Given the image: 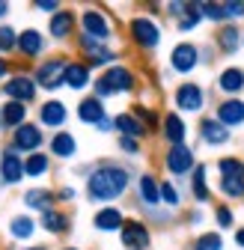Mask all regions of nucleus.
Segmentation results:
<instances>
[{"instance_id": "1", "label": "nucleus", "mask_w": 244, "mask_h": 250, "mask_svg": "<svg viewBox=\"0 0 244 250\" xmlns=\"http://www.w3.org/2000/svg\"><path fill=\"white\" fill-rule=\"evenodd\" d=\"M131 170L122 164H99L86 176V197L93 203H113L128 191Z\"/></svg>"}, {"instance_id": "2", "label": "nucleus", "mask_w": 244, "mask_h": 250, "mask_svg": "<svg viewBox=\"0 0 244 250\" xmlns=\"http://www.w3.org/2000/svg\"><path fill=\"white\" fill-rule=\"evenodd\" d=\"M134 72L128 66H107L99 78H96V99H110V96H125L134 89Z\"/></svg>"}, {"instance_id": "3", "label": "nucleus", "mask_w": 244, "mask_h": 250, "mask_svg": "<svg viewBox=\"0 0 244 250\" xmlns=\"http://www.w3.org/2000/svg\"><path fill=\"white\" fill-rule=\"evenodd\" d=\"M66 57H48L42 60L39 66L33 69V81H36V89H45V92H57L63 86V75H66Z\"/></svg>"}, {"instance_id": "4", "label": "nucleus", "mask_w": 244, "mask_h": 250, "mask_svg": "<svg viewBox=\"0 0 244 250\" xmlns=\"http://www.w3.org/2000/svg\"><path fill=\"white\" fill-rule=\"evenodd\" d=\"M0 92L6 96V102H18V104H30V102H36V81L30 72H12L3 86H0Z\"/></svg>"}, {"instance_id": "5", "label": "nucleus", "mask_w": 244, "mask_h": 250, "mask_svg": "<svg viewBox=\"0 0 244 250\" xmlns=\"http://www.w3.org/2000/svg\"><path fill=\"white\" fill-rule=\"evenodd\" d=\"M128 33H131V42L143 51H155L161 45V27L152 21L149 15H137L128 21Z\"/></svg>"}, {"instance_id": "6", "label": "nucleus", "mask_w": 244, "mask_h": 250, "mask_svg": "<svg viewBox=\"0 0 244 250\" xmlns=\"http://www.w3.org/2000/svg\"><path fill=\"white\" fill-rule=\"evenodd\" d=\"M42 143H45V134H42V125L39 122H24L12 131V149L18 155H33V152H42Z\"/></svg>"}, {"instance_id": "7", "label": "nucleus", "mask_w": 244, "mask_h": 250, "mask_svg": "<svg viewBox=\"0 0 244 250\" xmlns=\"http://www.w3.org/2000/svg\"><path fill=\"white\" fill-rule=\"evenodd\" d=\"M78 51L83 54V62L89 69L93 66H110V62L116 60V51L113 48H107V42H99V39H93V36H78Z\"/></svg>"}, {"instance_id": "8", "label": "nucleus", "mask_w": 244, "mask_h": 250, "mask_svg": "<svg viewBox=\"0 0 244 250\" xmlns=\"http://www.w3.org/2000/svg\"><path fill=\"white\" fill-rule=\"evenodd\" d=\"M45 33L42 30H36V27H27V30H21L18 33V42H15V54L21 57V60H39L42 54H45Z\"/></svg>"}, {"instance_id": "9", "label": "nucleus", "mask_w": 244, "mask_h": 250, "mask_svg": "<svg viewBox=\"0 0 244 250\" xmlns=\"http://www.w3.org/2000/svg\"><path fill=\"white\" fill-rule=\"evenodd\" d=\"M164 167L173 173V176H188L197 161H194V149L188 143H179V146H170L167 155H164Z\"/></svg>"}, {"instance_id": "10", "label": "nucleus", "mask_w": 244, "mask_h": 250, "mask_svg": "<svg viewBox=\"0 0 244 250\" xmlns=\"http://www.w3.org/2000/svg\"><path fill=\"white\" fill-rule=\"evenodd\" d=\"M0 182H3V188L24 182V158L12 146H3V152H0Z\"/></svg>"}, {"instance_id": "11", "label": "nucleus", "mask_w": 244, "mask_h": 250, "mask_svg": "<svg viewBox=\"0 0 244 250\" xmlns=\"http://www.w3.org/2000/svg\"><path fill=\"white\" fill-rule=\"evenodd\" d=\"M119 238H122L125 250H149V244H152V232L143 221H125L119 229Z\"/></svg>"}, {"instance_id": "12", "label": "nucleus", "mask_w": 244, "mask_h": 250, "mask_svg": "<svg viewBox=\"0 0 244 250\" xmlns=\"http://www.w3.org/2000/svg\"><path fill=\"white\" fill-rule=\"evenodd\" d=\"M78 21H81L83 36H93V39H99V42L110 39V33H113V24H110V18H107L104 12H99V9H86V12H83Z\"/></svg>"}, {"instance_id": "13", "label": "nucleus", "mask_w": 244, "mask_h": 250, "mask_svg": "<svg viewBox=\"0 0 244 250\" xmlns=\"http://www.w3.org/2000/svg\"><path fill=\"white\" fill-rule=\"evenodd\" d=\"M170 66H173V72H179V75L194 72V69L200 66V48H197L194 42H179V45L173 48V54H170Z\"/></svg>"}, {"instance_id": "14", "label": "nucleus", "mask_w": 244, "mask_h": 250, "mask_svg": "<svg viewBox=\"0 0 244 250\" xmlns=\"http://www.w3.org/2000/svg\"><path fill=\"white\" fill-rule=\"evenodd\" d=\"M66 119H69V110H66V104L60 102V99H48V102L39 104V125H42V128L63 131Z\"/></svg>"}, {"instance_id": "15", "label": "nucleus", "mask_w": 244, "mask_h": 250, "mask_svg": "<svg viewBox=\"0 0 244 250\" xmlns=\"http://www.w3.org/2000/svg\"><path fill=\"white\" fill-rule=\"evenodd\" d=\"M75 24H78V15H75L72 9H60V12H54L51 21H48V36H51L54 42H66V39H72V33H75Z\"/></svg>"}, {"instance_id": "16", "label": "nucleus", "mask_w": 244, "mask_h": 250, "mask_svg": "<svg viewBox=\"0 0 244 250\" xmlns=\"http://www.w3.org/2000/svg\"><path fill=\"white\" fill-rule=\"evenodd\" d=\"M173 99H176V107H179V110L197 113V110H203V104H205V92H203L200 83H182V86L176 89Z\"/></svg>"}, {"instance_id": "17", "label": "nucleus", "mask_w": 244, "mask_h": 250, "mask_svg": "<svg viewBox=\"0 0 244 250\" xmlns=\"http://www.w3.org/2000/svg\"><path fill=\"white\" fill-rule=\"evenodd\" d=\"M89 81H93V72H89V66H86L83 60H69V62H66L63 86H69V89L81 92V89H86V86H89Z\"/></svg>"}, {"instance_id": "18", "label": "nucleus", "mask_w": 244, "mask_h": 250, "mask_svg": "<svg viewBox=\"0 0 244 250\" xmlns=\"http://www.w3.org/2000/svg\"><path fill=\"white\" fill-rule=\"evenodd\" d=\"M21 203H24V208H33V211L42 214L48 208H57V194L48 191V188H42V185H36V188H30V191H24Z\"/></svg>"}, {"instance_id": "19", "label": "nucleus", "mask_w": 244, "mask_h": 250, "mask_svg": "<svg viewBox=\"0 0 244 250\" xmlns=\"http://www.w3.org/2000/svg\"><path fill=\"white\" fill-rule=\"evenodd\" d=\"M113 131H119V137H131V140H143L146 134H149V128L131 113V110H125V113H119L116 119H113Z\"/></svg>"}, {"instance_id": "20", "label": "nucleus", "mask_w": 244, "mask_h": 250, "mask_svg": "<svg viewBox=\"0 0 244 250\" xmlns=\"http://www.w3.org/2000/svg\"><path fill=\"white\" fill-rule=\"evenodd\" d=\"M24 122H27V104H18V102L0 104V131H15Z\"/></svg>"}, {"instance_id": "21", "label": "nucleus", "mask_w": 244, "mask_h": 250, "mask_svg": "<svg viewBox=\"0 0 244 250\" xmlns=\"http://www.w3.org/2000/svg\"><path fill=\"white\" fill-rule=\"evenodd\" d=\"M200 137L208 146H224V143H229V128L221 125L215 116H205V119H200Z\"/></svg>"}, {"instance_id": "22", "label": "nucleus", "mask_w": 244, "mask_h": 250, "mask_svg": "<svg viewBox=\"0 0 244 250\" xmlns=\"http://www.w3.org/2000/svg\"><path fill=\"white\" fill-rule=\"evenodd\" d=\"M39 227L45 232H51V235H66L69 227H72V221H69V214L63 208H48V211L39 214Z\"/></svg>"}, {"instance_id": "23", "label": "nucleus", "mask_w": 244, "mask_h": 250, "mask_svg": "<svg viewBox=\"0 0 244 250\" xmlns=\"http://www.w3.org/2000/svg\"><path fill=\"white\" fill-rule=\"evenodd\" d=\"M221 125L232 128V125H244V102L241 99H226L218 104V116H215Z\"/></svg>"}, {"instance_id": "24", "label": "nucleus", "mask_w": 244, "mask_h": 250, "mask_svg": "<svg viewBox=\"0 0 244 250\" xmlns=\"http://www.w3.org/2000/svg\"><path fill=\"white\" fill-rule=\"evenodd\" d=\"M122 224H125V217H122V211H119V208H113V206L99 208V211H96V217H93V227H96L99 232H119V229H122Z\"/></svg>"}, {"instance_id": "25", "label": "nucleus", "mask_w": 244, "mask_h": 250, "mask_svg": "<svg viewBox=\"0 0 244 250\" xmlns=\"http://www.w3.org/2000/svg\"><path fill=\"white\" fill-rule=\"evenodd\" d=\"M161 131H164V140L170 146H179V143H185V137H188V125H185V119H182L179 113H167Z\"/></svg>"}, {"instance_id": "26", "label": "nucleus", "mask_w": 244, "mask_h": 250, "mask_svg": "<svg viewBox=\"0 0 244 250\" xmlns=\"http://www.w3.org/2000/svg\"><path fill=\"white\" fill-rule=\"evenodd\" d=\"M137 194H140L143 206L155 208V206L161 203V182L152 176V173H143V176H140V182H137Z\"/></svg>"}, {"instance_id": "27", "label": "nucleus", "mask_w": 244, "mask_h": 250, "mask_svg": "<svg viewBox=\"0 0 244 250\" xmlns=\"http://www.w3.org/2000/svg\"><path fill=\"white\" fill-rule=\"evenodd\" d=\"M218 89L224 92V96H238V92L244 89V69L238 66H229L218 75Z\"/></svg>"}, {"instance_id": "28", "label": "nucleus", "mask_w": 244, "mask_h": 250, "mask_svg": "<svg viewBox=\"0 0 244 250\" xmlns=\"http://www.w3.org/2000/svg\"><path fill=\"white\" fill-rule=\"evenodd\" d=\"M104 116V102H99L96 96H83L81 104H78V119L83 125H99Z\"/></svg>"}, {"instance_id": "29", "label": "nucleus", "mask_w": 244, "mask_h": 250, "mask_svg": "<svg viewBox=\"0 0 244 250\" xmlns=\"http://www.w3.org/2000/svg\"><path fill=\"white\" fill-rule=\"evenodd\" d=\"M48 173H51V158L45 152L24 155V179H42Z\"/></svg>"}, {"instance_id": "30", "label": "nucleus", "mask_w": 244, "mask_h": 250, "mask_svg": "<svg viewBox=\"0 0 244 250\" xmlns=\"http://www.w3.org/2000/svg\"><path fill=\"white\" fill-rule=\"evenodd\" d=\"M48 146H51V155H54V158H72V155L78 152V140H75V134H69V131H57Z\"/></svg>"}, {"instance_id": "31", "label": "nucleus", "mask_w": 244, "mask_h": 250, "mask_svg": "<svg viewBox=\"0 0 244 250\" xmlns=\"http://www.w3.org/2000/svg\"><path fill=\"white\" fill-rule=\"evenodd\" d=\"M33 232H36V221L30 214H15L12 221H9V235L18 238V241H27Z\"/></svg>"}, {"instance_id": "32", "label": "nucleus", "mask_w": 244, "mask_h": 250, "mask_svg": "<svg viewBox=\"0 0 244 250\" xmlns=\"http://www.w3.org/2000/svg\"><path fill=\"white\" fill-rule=\"evenodd\" d=\"M191 191H194V200H200V203H205L211 197L208 185H205V164H197L191 170Z\"/></svg>"}, {"instance_id": "33", "label": "nucleus", "mask_w": 244, "mask_h": 250, "mask_svg": "<svg viewBox=\"0 0 244 250\" xmlns=\"http://www.w3.org/2000/svg\"><path fill=\"white\" fill-rule=\"evenodd\" d=\"M238 42H241V30H238L235 24H224V27L218 30V45H221V51L232 54V51L238 48Z\"/></svg>"}, {"instance_id": "34", "label": "nucleus", "mask_w": 244, "mask_h": 250, "mask_svg": "<svg viewBox=\"0 0 244 250\" xmlns=\"http://www.w3.org/2000/svg\"><path fill=\"white\" fill-rule=\"evenodd\" d=\"M218 173H221V179H244V161H238V158H221L218 161Z\"/></svg>"}, {"instance_id": "35", "label": "nucleus", "mask_w": 244, "mask_h": 250, "mask_svg": "<svg viewBox=\"0 0 244 250\" xmlns=\"http://www.w3.org/2000/svg\"><path fill=\"white\" fill-rule=\"evenodd\" d=\"M15 42H18V30L9 24H0V57H9L15 51Z\"/></svg>"}, {"instance_id": "36", "label": "nucleus", "mask_w": 244, "mask_h": 250, "mask_svg": "<svg viewBox=\"0 0 244 250\" xmlns=\"http://www.w3.org/2000/svg\"><path fill=\"white\" fill-rule=\"evenodd\" d=\"M194 250H224V238L221 232H203L194 238Z\"/></svg>"}, {"instance_id": "37", "label": "nucleus", "mask_w": 244, "mask_h": 250, "mask_svg": "<svg viewBox=\"0 0 244 250\" xmlns=\"http://www.w3.org/2000/svg\"><path fill=\"white\" fill-rule=\"evenodd\" d=\"M197 12H200V18H205V21H226V12H224V3H197Z\"/></svg>"}, {"instance_id": "38", "label": "nucleus", "mask_w": 244, "mask_h": 250, "mask_svg": "<svg viewBox=\"0 0 244 250\" xmlns=\"http://www.w3.org/2000/svg\"><path fill=\"white\" fill-rule=\"evenodd\" d=\"M221 194H224L226 200L244 197V179H221Z\"/></svg>"}, {"instance_id": "39", "label": "nucleus", "mask_w": 244, "mask_h": 250, "mask_svg": "<svg viewBox=\"0 0 244 250\" xmlns=\"http://www.w3.org/2000/svg\"><path fill=\"white\" fill-rule=\"evenodd\" d=\"M200 21L203 18L197 12V3H185V12H182V18H179V30H194Z\"/></svg>"}, {"instance_id": "40", "label": "nucleus", "mask_w": 244, "mask_h": 250, "mask_svg": "<svg viewBox=\"0 0 244 250\" xmlns=\"http://www.w3.org/2000/svg\"><path fill=\"white\" fill-rule=\"evenodd\" d=\"M131 113H134V116H137V119H140V122L146 125L149 131H152V128H155V125H158V113H155V110H149V107H134Z\"/></svg>"}, {"instance_id": "41", "label": "nucleus", "mask_w": 244, "mask_h": 250, "mask_svg": "<svg viewBox=\"0 0 244 250\" xmlns=\"http://www.w3.org/2000/svg\"><path fill=\"white\" fill-rule=\"evenodd\" d=\"M161 200L167 203V206H179V191H176V185L173 182H161Z\"/></svg>"}, {"instance_id": "42", "label": "nucleus", "mask_w": 244, "mask_h": 250, "mask_svg": "<svg viewBox=\"0 0 244 250\" xmlns=\"http://www.w3.org/2000/svg\"><path fill=\"white\" fill-rule=\"evenodd\" d=\"M215 217H218V227H221V229H229V227L235 224V217H232V208H226V206H221V208L215 211Z\"/></svg>"}, {"instance_id": "43", "label": "nucleus", "mask_w": 244, "mask_h": 250, "mask_svg": "<svg viewBox=\"0 0 244 250\" xmlns=\"http://www.w3.org/2000/svg\"><path fill=\"white\" fill-rule=\"evenodd\" d=\"M224 12H226V21H238L244 18V3H224Z\"/></svg>"}, {"instance_id": "44", "label": "nucleus", "mask_w": 244, "mask_h": 250, "mask_svg": "<svg viewBox=\"0 0 244 250\" xmlns=\"http://www.w3.org/2000/svg\"><path fill=\"white\" fill-rule=\"evenodd\" d=\"M119 149H122V152H128V155H134V152H140V140H131V137H119Z\"/></svg>"}, {"instance_id": "45", "label": "nucleus", "mask_w": 244, "mask_h": 250, "mask_svg": "<svg viewBox=\"0 0 244 250\" xmlns=\"http://www.w3.org/2000/svg\"><path fill=\"white\" fill-rule=\"evenodd\" d=\"M33 9H42V12H60V3H57V0H36V3H33Z\"/></svg>"}, {"instance_id": "46", "label": "nucleus", "mask_w": 244, "mask_h": 250, "mask_svg": "<svg viewBox=\"0 0 244 250\" xmlns=\"http://www.w3.org/2000/svg\"><path fill=\"white\" fill-rule=\"evenodd\" d=\"M9 75H12V62L6 57H0V81H6Z\"/></svg>"}, {"instance_id": "47", "label": "nucleus", "mask_w": 244, "mask_h": 250, "mask_svg": "<svg viewBox=\"0 0 244 250\" xmlns=\"http://www.w3.org/2000/svg\"><path fill=\"white\" fill-rule=\"evenodd\" d=\"M54 194H57V200L69 203V200H75V188H60V191H54Z\"/></svg>"}, {"instance_id": "48", "label": "nucleus", "mask_w": 244, "mask_h": 250, "mask_svg": "<svg viewBox=\"0 0 244 250\" xmlns=\"http://www.w3.org/2000/svg\"><path fill=\"white\" fill-rule=\"evenodd\" d=\"M167 12L170 15H176V21L182 18V12H185V3H167Z\"/></svg>"}, {"instance_id": "49", "label": "nucleus", "mask_w": 244, "mask_h": 250, "mask_svg": "<svg viewBox=\"0 0 244 250\" xmlns=\"http://www.w3.org/2000/svg\"><path fill=\"white\" fill-rule=\"evenodd\" d=\"M96 128H99V131H113V119H107V113H104V116H102V122L96 125Z\"/></svg>"}, {"instance_id": "50", "label": "nucleus", "mask_w": 244, "mask_h": 250, "mask_svg": "<svg viewBox=\"0 0 244 250\" xmlns=\"http://www.w3.org/2000/svg\"><path fill=\"white\" fill-rule=\"evenodd\" d=\"M6 15H9V3H6V0H0V24H3Z\"/></svg>"}, {"instance_id": "51", "label": "nucleus", "mask_w": 244, "mask_h": 250, "mask_svg": "<svg viewBox=\"0 0 244 250\" xmlns=\"http://www.w3.org/2000/svg\"><path fill=\"white\" fill-rule=\"evenodd\" d=\"M235 244H238V247H244V227H241V229H235Z\"/></svg>"}, {"instance_id": "52", "label": "nucleus", "mask_w": 244, "mask_h": 250, "mask_svg": "<svg viewBox=\"0 0 244 250\" xmlns=\"http://www.w3.org/2000/svg\"><path fill=\"white\" fill-rule=\"evenodd\" d=\"M24 250H48L45 244H36V247H24Z\"/></svg>"}, {"instance_id": "53", "label": "nucleus", "mask_w": 244, "mask_h": 250, "mask_svg": "<svg viewBox=\"0 0 244 250\" xmlns=\"http://www.w3.org/2000/svg\"><path fill=\"white\" fill-rule=\"evenodd\" d=\"M63 250H78V247H63Z\"/></svg>"}, {"instance_id": "54", "label": "nucleus", "mask_w": 244, "mask_h": 250, "mask_svg": "<svg viewBox=\"0 0 244 250\" xmlns=\"http://www.w3.org/2000/svg\"><path fill=\"white\" fill-rule=\"evenodd\" d=\"M0 188H3V182H0Z\"/></svg>"}, {"instance_id": "55", "label": "nucleus", "mask_w": 244, "mask_h": 250, "mask_svg": "<svg viewBox=\"0 0 244 250\" xmlns=\"http://www.w3.org/2000/svg\"><path fill=\"white\" fill-rule=\"evenodd\" d=\"M241 39H244V36H241Z\"/></svg>"}]
</instances>
